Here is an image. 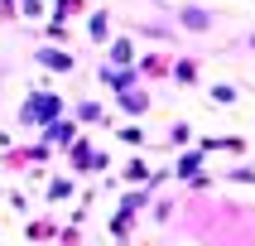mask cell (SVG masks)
<instances>
[{
    "label": "cell",
    "instance_id": "2",
    "mask_svg": "<svg viewBox=\"0 0 255 246\" xmlns=\"http://www.w3.org/2000/svg\"><path fill=\"white\" fill-rule=\"evenodd\" d=\"M121 106H126V111H135V116H140L144 106H149V97H144V92H126V97H121Z\"/></svg>",
    "mask_w": 255,
    "mask_h": 246
},
{
    "label": "cell",
    "instance_id": "5",
    "mask_svg": "<svg viewBox=\"0 0 255 246\" xmlns=\"http://www.w3.org/2000/svg\"><path fill=\"white\" fill-rule=\"evenodd\" d=\"M68 135H72V126H53V130H48V140H53V145H68Z\"/></svg>",
    "mask_w": 255,
    "mask_h": 246
},
{
    "label": "cell",
    "instance_id": "4",
    "mask_svg": "<svg viewBox=\"0 0 255 246\" xmlns=\"http://www.w3.org/2000/svg\"><path fill=\"white\" fill-rule=\"evenodd\" d=\"M183 19H188V29H207V24H212L202 10H183Z\"/></svg>",
    "mask_w": 255,
    "mask_h": 246
},
{
    "label": "cell",
    "instance_id": "3",
    "mask_svg": "<svg viewBox=\"0 0 255 246\" xmlns=\"http://www.w3.org/2000/svg\"><path fill=\"white\" fill-rule=\"evenodd\" d=\"M43 68H58V72H68V68H72V58H68V53H43Z\"/></svg>",
    "mask_w": 255,
    "mask_h": 246
},
{
    "label": "cell",
    "instance_id": "6",
    "mask_svg": "<svg viewBox=\"0 0 255 246\" xmlns=\"http://www.w3.org/2000/svg\"><path fill=\"white\" fill-rule=\"evenodd\" d=\"M251 43H255V39H251Z\"/></svg>",
    "mask_w": 255,
    "mask_h": 246
},
{
    "label": "cell",
    "instance_id": "1",
    "mask_svg": "<svg viewBox=\"0 0 255 246\" xmlns=\"http://www.w3.org/2000/svg\"><path fill=\"white\" fill-rule=\"evenodd\" d=\"M58 111H63V101L48 97V92H39V97H34L24 111H19V121H48V116H58Z\"/></svg>",
    "mask_w": 255,
    "mask_h": 246
}]
</instances>
